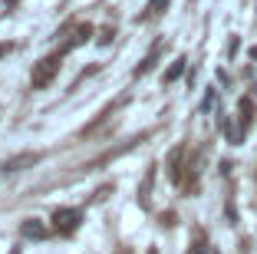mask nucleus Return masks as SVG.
Instances as JSON below:
<instances>
[{"label":"nucleus","mask_w":257,"mask_h":254,"mask_svg":"<svg viewBox=\"0 0 257 254\" xmlns=\"http://www.w3.org/2000/svg\"><path fill=\"white\" fill-rule=\"evenodd\" d=\"M60 60H63V53H50V56H43V60L33 66V76H30L33 90H46V86L53 82L56 69H60Z\"/></svg>","instance_id":"obj_1"},{"label":"nucleus","mask_w":257,"mask_h":254,"mask_svg":"<svg viewBox=\"0 0 257 254\" xmlns=\"http://www.w3.org/2000/svg\"><path fill=\"white\" fill-rule=\"evenodd\" d=\"M79 221H83V211L79 208H60L53 215V228L60 234H73L76 228H79Z\"/></svg>","instance_id":"obj_2"},{"label":"nucleus","mask_w":257,"mask_h":254,"mask_svg":"<svg viewBox=\"0 0 257 254\" xmlns=\"http://www.w3.org/2000/svg\"><path fill=\"white\" fill-rule=\"evenodd\" d=\"M23 234H27V238H46V228L37 221V218H30V221L23 224Z\"/></svg>","instance_id":"obj_3"},{"label":"nucleus","mask_w":257,"mask_h":254,"mask_svg":"<svg viewBox=\"0 0 257 254\" xmlns=\"http://www.w3.org/2000/svg\"><path fill=\"white\" fill-rule=\"evenodd\" d=\"M185 63H188V60H185V56H178V60L172 63V69L165 73V82H175V79H178V76L185 73Z\"/></svg>","instance_id":"obj_4"},{"label":"nucleus","mask_w":257,"mask_h":254,"mask_svg":"<svg viewBox=\"0 0 257 254\" xmlns=\"http://www.w3.org/2000/svg\"><path fill=\"white\" fill-rule=\"evenodd\" d=\"M33 162H37V155H20V158H14V162H7L4 168H7V172H17L20 165H33Z\"/></svg>","instance_id":"obj_5"},{"label":"nucleus","mask_w":257,"mask_h":254,"mask_svg":"<svg viewBox=\"0 0 257 254\" xmlns=\"http://www.w3.org/2000/svg\"><path fill=\"white\" fill-rule=\"evenodd\" d=\"M168 7V0H149V17H155V14H162V10Z\"/></svg>","instance_id":"obj_6"},{"label":"nucleus","mask_w":257,"mask_h":254,"mask_svg":"<svg viewBox=\"0 0 257 254\" xmlns=\"http://www.w3.org/2000/svg\"><path fill=\"white\" fill-rule=\"evenodd\" d=\"M191 254H208V244H204V238H195V244H191Z\"/></svg>","instance_id":"obj_7"},{"label":"nucleus","mask_w":257,"mask_h":254,"mask_svg":"<svg viewBox=\"0 0 257 254\" xmlns=\"http://www.w3.org/2000/svg\"><path fill=\"white\" fill-rule=\"evenodd\" d=\"M4 53H10V43H0V56H4Z\"/></svg>","instance_id":"obj_8"},{"label":"nucleus","mask_w":257,"mask_h":254,"mask_svg":"<svg viewBox=\"0 0 257 254\" xmlns=\"http://www.w3.org/2000/svg\"><path fill=\"white\" fill-rule=\"evenodd\" d=\"M122 254H132V251H122Z\"/></svg>","instance_id":"obj_9"}]
</instances>
